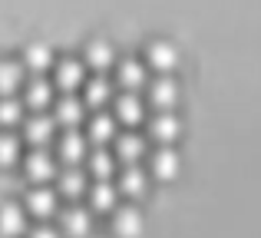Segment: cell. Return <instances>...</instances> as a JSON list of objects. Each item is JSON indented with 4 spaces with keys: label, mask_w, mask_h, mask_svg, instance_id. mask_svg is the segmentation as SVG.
Wrapping results in <instances>:
<instances>
[{
    "label": "cell",
    "mask_w": 261,
    "mask_h": 238,
    "mask_svg": "<svg viewBox=\"0 0 261 238\" xmlns=\"http://www.w3.org/2000/svg\"><path fill=\"white\" fill-rule=\"evenodd\" d=\"M23 172L33 186H46V182H53V175H57V159H50L46 146H33V152L23 159Z\"/></svg>",
    "instance_id": "obj_1"
},
{
    "label": "cell",
    "mask_w": 261,
    "mask_h": 238,
    "mask_svg": "<svg viewBox=\"0 0 261 238\" xmlns=\"http://www.w3.org/2000/svg\"><path fill=\"white\" fill-rule=\"evenodd\" d=\"M27 215H33V219H50V215L60 212V195L53 192L50 186H33L30 195H27Z\"/></svg>",
    "instance_id": "obj_2"
},
{
    "label": "cell",
    "mask_w": 261,
    "mask_h": 238,
    "mask_svg": "<svg viewBox=\"0 0 261 238\" xmlns=\"http://www.w3.org/2000/svg\"><path fill=\"white\" fill-rule=\"evenodd\" d=\"M83 119H86V103H83L80 96L63 93V99H57V103H53V122H57V126L76 129Z\"/></svg>",
    "instance_id": "obj_3"
},
{
    "label": "cell",
    "mask_w": 261,
    "mask_h": 238,
    "mask_svg": "<svg viewBox=\"0 0 261 238\" xmlns=\"http://www.w3.org/2000/svg\"><path fill=\"white\" fill-rule=\"evenodd\" d=\"M146 60L149 66H152L155 73H172L178 63H182V57H178V46L172 40H152L146 50Z\"/></svg>",
    "instance_id": "obj_4"
},
{
    "label": "cell",
    "mask_w": 261,
    "mask_h": 238,
    "mask_svg": "<svg viewBox=\"0 0 261 238\" xmlns=\"http://www.w3.org/2000/svg\"><path fill=\"white\" fill-rule=\"evenodd\" d=\"M89 152V139L83 133H76V129H66L63 136H60V146H57V159L66 162V166H80V162L86 159Z\"/></svg>",
    "instance_id": "obj_5"
},
{
    "label": "cell",
    "mask_w": 261,
    "mask_h": 238,
    "mask_svg": "<svg viewBox=\"0 0 261 238\" xmlns=\"http://www.w3.org/2000/svg\"><path fill=\"white\" fill-rule=\"evenodd\" d=\"M146 86H149V103L155 110H175L178 106V83L172 80V73H159V80Z\"/></svg>",
    "instance_id": "obj_6"
},
{
    "label": "cell",
    "mask_w": 261,
    "mask_h": 238,
    "mask_svg": "<svg viewBox=\"0 0 261 238\" xmlns=\"http://www.w3.org/2000/svg\"><path fill=\"white\" fill-rule=\"evenodd\" d=\"M149 133H152V139L159 146H172L178 136H182V119L172 110H159L152 116V122H149Z\"/></svg>",
    "instance_id": "obj_7"
},
{
    "label": "cell",
    "mask_w": 261,
    "mask_h": 238,
    "mask_svg": "<svg viewBox=\"0 0 261 238\" xmlns=\"http://www.w3.org/2000/svg\"><path fill=\"white\" fill-rule=\"evenodd\" d=\"M146 222H142V212L136 205H116L113 208V232L119 238H139Z\"/></svg>",
    "instance_id": "obj_8"
},
{
    "label": "cell",
    "mask_w": 261,
    "mask_h": 238,
    "mask_svg": "<svg viewBox=\"0 0 261 238\" xmlns=\"http://www.w3.org/2000/svg\"><path fill=\"white\" fill-rule=\"evenodd\" d=\"M83 80H86V66H83V60H60L57 63V70H53V83L60 86L63 93H76L80 86H83Z\"/></svg>",
    "instance_id": "obj_9"
},
{
    "label": "cell",
    "mask_w": 261,
    "mask_h": 238,
    "mask_svg": "<svg viewBox=\"0 0 261 238\" xmlns=\"http://www.w3.org/2000/svg\"><path fill=\"white\" fill-rule=\"evenodd\" d=\"M89 228H93V215H89V208H66V212H60V235L63 238H86Z\"/></svg>",
    "instance_id": "obj_10"
},
{
    "label": "cell",
    "mask_w": 261,
    "mask_h": 238,
    "mask_svg": "<svg viewBox=\"0 0 261 238\" xmlns=\"http://www.w3.org/2000/svg\"><path fill=\"white\" fill-rule=\"evenodd\" d=\"M149 169H152V175L155 179H162V182H172L178 172H182V159H178V152L172 146H159L152 152V159H149Z\"/></svg>",
    "instance_id": "obj_11"
},
{
    "label": "cell",
    "mask_w": 261,
    "mask_h": 238,
    "mask_svg": "<svg viewBox=\"0 0 261 238\" xmlns=\"http://www.w3.org/2000/svg\"><path fill=\"white\" fill-rule=\"evenodd\" d=\"M53 133H57V122L46 113H33L30 119H23V139L30 146H50Z\"/></svg>",
    "instance_id": "obj_12"
},
{
    "label": "cell",
    "mask_w": 261,
    "mask_h": 238,
    "mask_svg": "<svg viewBox=\"0 0 261 238\" xmlns=\"http://www.w3.org/2000/svg\"><path fill=\"white\" fill-rule=\"evenodd\" d=\"M57 195H66V199H80V195H86V186H89V175L83 172L80 166H66V169H60L57 175Z\"/></svg>",
    "instance_id": "obj_13"
},
{
    "label": "cell",
    "mask_w": 261,
    "mask_h": 238,
    "mask_svg": "<svg viewBox=\"0 0 261 238\" xmlns=\"http://www.w3.org/2000/svg\"><path fill=\"white\" fill-rule=\"evenodd\" d=\"M0 235L4 238L27 235V208L20 202H4L0 205Z\"/></svg>",
    "instance_id": "obj_14"
},
{
    "label": "cell",
    "mask_w": 261,
    "mask_h": 238,
    "mask_svg": "<svg viewBox=\"0 0 261 238\" xmlns=\"http://www.w3.org/2000/svg\"><path fill=\"white\" fill-rule=\"evenodd\" d=\"M116 80H119L122 90L136 93V90H142V86L149 83V70H146V63H139V60H116Z\"/></svg>",
    "instance_id": "obj_15"
},
{
    "label": "cell",
    "mask_w": 261,
    "mask_h": 238,
    "mask_svg": "<svg viewBox=\"0 0 261 238\" xmlns=\"http://www.w3.org/2000/svg\"><path fill=\"white\" fill-rule=\"evenodd\" d=\"M146 186H149V172L139 169V162H129L119 172V182H116L119 195H129V199H142V195H146Z\"/></svg>",
    "instance_id": "obj_16"
},
{
    "label": "cell",
    "mask_w": 261,
    "mask_h": 238,
    "mask_svg": "<svg viewBox=\"0 0 261 238\" xmlns=\"http://www.w3.org/2000/svg\"><path fill=\"white\" fill-rule=\"evenodd\" d=\"M86 195H89L93 212H113V208L119 205V189L109 179H96L93 186H86Z\"/></svg>",
    "instance_id": "obj_17"
},
{
    "label": "cell",
    "mask_w": 261,
    "mask_h": 238,
    "mask_svg": "<svg viewBox=\"0 0 261 238\" xmlns=\"http://www.w3.org/2000/svg\"><path fill=\"white\" fill-rule=\"evenodd\" d=\"M146 119V103H142L136 93H122V96H116V122H122V126H139V122Z\"/></svg>",
    "instance_id": "obj_18"
},
{
    "label": "cell",
    "mask_w": 261,
    "mask_h": 238,
    "mask_svg": "<svg viewBox=\"0 0 261 238\" xmlns=\"http://www.w3.org/2000/svg\"><path fill=\"white\" fill-rule=\"evenodd\" d=\"M113 149H116V159L119 162H139L142 155H146V139L142 136H136V133H116V139H113Z\"/></svg>",
    "instance_id": "obj_19"
},
{
    "label": "cell",
    "mask_w": 261,
    "mask_h": 238,
    "mask_svg": "<svg viewBox=\"0 0 261 238\" xmlns=\"http://www.w3.org/2000/svg\"><path fill=\"white\" fill-rule=\"evenodd\" d=\"M20 63H23L27 73H33V76H43V73L53 66V50H50L46 43H30V46L23 50V60H20Z\"/></svg>",
    "instance_id": "obj_20"
},
{
    "label": "cell",
    "mask_w": 261,
    "mask_h": 238,
    "mask_svg": "<svg viewBox=\"0 0 261 238\" xmlns=\"http://www.w3.org/2000/svg\"><path fill=\"white\" fill-rule=\"evenodd\" d=\"M83 103L86 106H106V103H113V80H106L99 73V76H93V80H83Z\"/></svg>",
    "instance_id": "obj_21"
},
{
    "label": "cell",
    "mask_w": 261,
    "mask_h": 238,
    "mask_svg": "<svg viewBox=\"0 0 261 238\" xmlns=\"http://www.w3.org/2000/svg\"><path fill=\"white\" fill-rule=\"evenodd\" d=\"M23 106H30L33 113H46V106H53V83L50 80H43V76L30 80V83H27Z\"/></svg>",
    "instance_id": "obj_22"
},
{
    "label": "cell",
    "mask_w": 261,
    "mask_h": 238,
    "mask_svg": "<svg viewBox=\"0 0 261 238\" xmlns=\"http://www.w3.org/2000/svg\"><path fill=\"white\" fill-rule=\"evenodd\" d=\"M86 66H93L96 73H106L109 66H116V50L106 40H89L86 43Z\"/></svg>",
    "instance_id": "obj_23"
},
{
    "label": "cell",
    "mask_w": 261,
    "mask_h": 238,
    "mask_svg": "<svg viewBox=\"0 0 261 238\" xmlns=\"http://www.w3.org/2000/svg\"><path fill=\"white\" fill-rule=\"evenodd\" d=\"M116 133H119V122L116 116H109V113H99V116L89 119V142H96V146H106V142L116 139Z\"/></svg>",
    "instance_id": "obj_24"
},
{
    "label": "cell",
    "mask_w": 261,
    "mask_h": 238,
    "mask_svg": "<svg viewBox=\"0 0 261 238\" xmlns=\"http://www.w3.org/2000/svg\"><path fill=\"white\" fill-rule=\"evenodd\" d=\"M23 80H27L23 63H17V60H0V96L17 93L20 86H23Z\"/></svg>",
    "instance_id": "obj_25"
},
{
    "label": "cell",
    "mask_w": 261,
    "mask_h": 238,
    "mask_svg": "<svg viewBox=\"0 0 261 238\" xmlns=\"http://www.w3.org/2000/svg\"><path fill=\"white\" fill-rule=\"evenodd\" d=\"M86 172L93 175V179H113V172H116V155L113 152H106V149H96V152H86Z\"/></svg>",
    "instance_id": "obj_26"
},
{
    "label": "cell",
    "mask_w": 261,
    "mask_h": 238,
    "mask_svg": "<svg viewBox=\"0 0 261 238\" xmlns=\"http://www.w3.org/2000/svg\"><path fill=\"white\" fill-rule=\"evenodd\" d=\"M23 110L27 106L17 99V93H10V96H0V126L4 129H13L23 122Z\"/></svg>",
    "instance_id": "obj_27"
},
{
    "label": "cell",
    "mask_w": 261,
    "mask_h": 238,
    "mask_svg": "<svg viewBox=\"0 0 261 238\" xmlns=\"http://www.w3.org/2000/svg\"><path fill=\"white\" fill-rule=\"evenodd\" d=\"M23 159V146H20V136L13 133H0V166H17Z\"/></svg>",
    "instance_id": "obj_28"
},
{
    "label": "cell",
    "mask_w": 261,
    "mask_h": 238,
    "mask_svg": "<svg viewBox=\"0 0 261 238\" xmlns=\"http://www.w3.org/2000/svg\"><path fill=\"white\" fill-rule=\"evenodd\" d=\"M27 238H63V235H60V228H53L50 225V222H37V225H33V228H27Z\"/></svg>",
    "instance_id": "obj_29"
}]
</instances>
